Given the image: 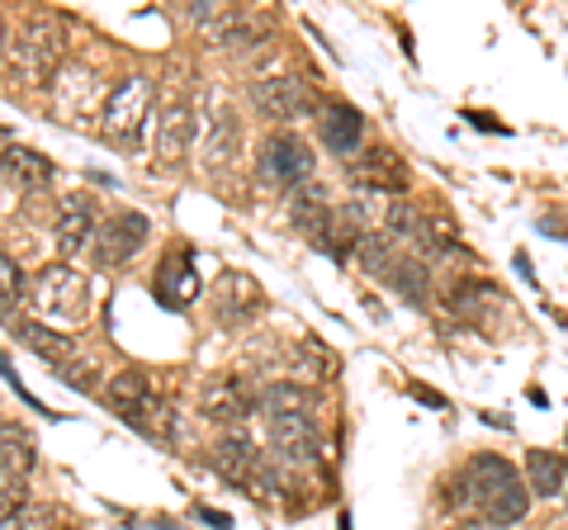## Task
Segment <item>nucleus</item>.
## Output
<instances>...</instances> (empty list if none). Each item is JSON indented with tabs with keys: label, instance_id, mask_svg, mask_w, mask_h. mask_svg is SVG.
<instances>
[{
	"label": "nucleus",
	"instance_id": "1",
	"mask_svg": "<svg viewBox=\"0 0 568 530\" xmlns=\"http://www.w3.org/2000/svg\"><path fill=\"white\" fill-rule=\"evenodd\" d=\"M459 479H465L469 502L484 511L488 526H517V521H526L530 488H526L521 473L511 469V459L493 455V450H478V455H469V465H465Z\"/></svg>",
	"mask_w": 568,
	"mask_h": 530
},
{
	"label": "nucleus",
	"instance_id": "2",
	"mask_svg": "<svg viewBox=\"0 0 568 530\" xmlns=\"http://www.w3.org/2000/svg\"><path fill=\"white\" fill-rule=\"evenodd\" d=\"M104 402L129 421L133 431L142 436H152V440H175V402L156 388L148 375H119L104 384Z\"/></svg>",
	"mask_w": 568,
	"mask_h": 530
},
{
	"label": "nucleus",
	"instance_id": "3",
	"mask_svg": "<svg viewBox=\"0 0 568 530\" xmlns=\"http://www.w3.org/2000/svg\"><path fill=\"white\" fill-rule=\"evenodd\" d=\"M62 58H67V33L58 20L48 14H33V20L20 29V39L10 43V77L20 85H48L52 77L62 72Z\"/></svg>",
	"mask_w": 568,
	"mask_h": 530
},
{
	"label": "nucleus",
	"instance_id": "4",
	"mask_svg": "<svg viewBox=\"0 0 568 530\" xmlns=\"http://www.w3.org/2000/svg\"><path fill=\"white\" fill-rule=\"evenodd\" d=\"M152 119V77H123L100 110V129L114 147L133 152L142 143V129Z\"/></svg>",
	"mask_w": 568,
	"mask_h": 530
},
{
	"label": "nucleus",
	"instance_id": "5",
	"mask_svg": "<svg viewBox=\"0 0 568 530\" xmlns=\"http://www.w3.org/2000/svg\"><path fill=\"white\" fill-rule=\"evenodd\" d=\"M14 337H20L33 350V356H43L52 369H58V375H67L71 388H81V394H95L100 375H95V365L77 350V342H71V337H62V332H52L43 323H14Z\"/></svg>",
	"mask_w": 568,
	"mask_h": 530
},
{
	"label": "nucleus",
	"instance_id": "6",
	"mask_svg": "<svg viewBox=\"0 0 568 530\" xmlns=\"http://www.w3.org/2000/svg\"><path fill=\"white\" fill-rule=\"evenodd\" d=\"M33 308L52 323H81L85 308H91V289H85V275L71 271V265H48L33 279Z\"/></svg>",
	"mask_w": 568,
	"mask_h": 530
},
{
	"label": "nucleus",
	"instance_id": "7",
	"mask_svg": "<svg viewBox=\"0 0 568 530\" xmlns=\"http://www.w3.org/2000/svg\"><path fill=\"white\" fill-rule=\"evenodd\" d=\"M148 233H152V223L142 218V214H114V218H100V233L91 242V252H95V265H104V271H119V265H129L142 246H148Z\"/></svg>",
	"mask_w": 568,
	"mask_h": 530
},
{
	"label": "nucleus",
	"instance_id": "8",
	"mask_svg": "<svg viewBox=\"0 0 568 530\" xmlns=\"http://www.w3.org/2000/svg\"><path fill=\"white\" fill-rule=\"evenodd\" d=\"M261 171H265V181H275L280 190H298V185H308V175H313V152L304 137L271 133L261 143Z\"/></svg>",
	"mask_w": 568,
	"mask_h": 530
},
{
	"label": "nucleus",
	"instance_id": "9",
	"mask_svg": "<svg viewBox=\"0 0 568 530\" xmlns=\"http://www.w3.org/2000/svg\"><path fill=\"white\" fill-rule=\"evenodd\" d=\"M261 308H265V298H261V285L252 275H242V271H223L219 275V285H213V317H219L223 327L256 323Z\"/></svg>",
	"mask_w": 568,
	"mask_h": 530
},
{
	"label": "nucleus",
	"instance_id": "10",
	"mask_svg": "<svg viewBox=\"0 0 568 530\" xmlns=\"http://www.w3.org/2000/svg\"><path fill=\"white\" fill-rule=\"evenodd\" d=\"M252 104L265 119H280V123H294V119H308L317 104L313 91L298 77H275V81H256L252 85Z\"/></svg>",
	"mask_w": 568,
	"mask_h": 530
},
{
	"label": "nucleus",
	"instance_id": "11",
	"mask_svg": "<svg viewBox=\"0 0 568 530\" xmlns=\"http://www.w3.org/2000/svg\"><path fill=\"white\" fill-rule=\"evenodd\" d=\"M100 233V218H95V204L85 194H67L58 204V223H52V242H58L62 256H81L91 252V242Z\"/></svg>",
	"mask_w": 568,
	"mask_h": 530
},
{
	"label": "nucleus",
	"instance_id": "12",
	"mask_svg": "<svg viewBox=\"0 0 568 530\" xmlns=\"http://www.w3.org/2000/svg\"><path fill=\"white\" fill-rule=\"evenodd\" d=\"M190 137H194V114L185 100H171L162 114H156V133H152V147H156V162L162 166H181L185 152H190Z\"/></svg>",
	"mask_w": 568,
	"mask_h": 530
},
{
	"label": "nucleus",
	"instance_id": "13",
	"mask_svg": "<svg viewBox=\"0 0 568 530\" xmlns=\"http://www.w3.org/2000/svg\"><path fill=\"white\" fill-rule=\"evenodd\" d=\"M317 123H323V147L327 152H336V156H355V152H361V143H365V114L355 110V104L332 100V104H323Z\"/></svg>",
	"mask_w": 568,
	"mask_h": 530
},
{
	"label": "nucleus",
	"instance_id": "14",
	"mask_svg": "<svg viewBox=\"0 0 568 530\" xmlns=\"http://www.w3.org/2000/svg\"><path fill=\"white\" fill-rule=\"evenodd\" d=\"M237 156H242V119L227 110V104H219L213 119L204 123V166L209 171H227Z\"/></svg>",
	"mask_w": 568,
	"mask_h": 530
},
{
	"label": "nucleus",
	"instance_id": "15",
	"mask_svg": "<svg viewBox=\"0 0 568 530\" xmlns=\"http://www.w3.org/2000/svg\"><path fill=\"white\" fill-rule=\"evenodd\" d=\"M261 465H265L261 450H256L242 431H227L219 446H213V469H219L227 483H237V488H252V479L261 473Z\"/></svg>",
	"mask_w": 568,
	"mask_h": 530
},
{
	"label": "nucleus",
	"instance_id": "16",
	"mask_svg": "<svg viewBox=\"0 0 568 530\" xmlns=\"http://www.w3.org/2000/svg\"><path fill=\"white\" fill-rule=\"evenodd\" d=\"M256 402L246 398V388L237 379H209L200 388V412L209 421H219V427H237V421H246V412H252Z\"/></svg>",
	"mask_w": 568,
	"mask_h": 530
},
{
	"label": "nucleus",
	"instance_id": "17",
	"mask_svg": "<svg viewBox=\"0 0 568 530\" xmlns=\"http://www.w3.org/2000/svg\"><path fill=\"white\" fill-rule=\"evenodd\" d=\"M156 294H162L171 308H185L200 298V271H194L190 252H175L162 261V271H156Z\"/></svg>",
	"mask_w": 568,
	"mask_h": 530
},
{
	"label": "nucleus",
	"instance_id": "18",
	"mask_svg": "<svg viewBox=\"0 0 568 530\" xmlns=\"http://www.w3.org/2000/svg\"><path fill=\"white\" fill-rule=\"evenodd\" d=\"M346 175L361 190H384V194H398L403 190V162L388 147H375V152H365L361 162H351Z\"/></svg>",
	"mask_w": 568,
	"mask_h": 530
},
{
	"label": "nucleus",
	"instance_id": "19",
	"mask_svg": "<svg viewBox=\"0 0 568 530\" xmlns=\"http://www.w3.org/2000/svg\"><path fill=\"white\" fill-rule=\"evenodd\" d=\"M526 488L530 498H564L568 492V459L555 450H530L526 455Z\"/></svg>",
	"mask_w": 568,
	"mask_h": 530
},
{
	"label": "nucleus",
	"instance_id": "20",
	"mask_svg": "<svg viewBox=\"0 0 568 530\" xmlns=\"http://www.w3.org/2000/svg\"><path fill=\"white\" fill-rule=\"evenodd\" d=\"M290 223L298 227V233H308L313 242L327 233V218H332V204H327V190H317V185H298L290 190Z\"/></svg>",
	"mask_w": 568,
	"mask_h": 530
},
{
	"label": "nucleus",
	"instance_id": "21",
	"mask_svg": "<svg viewBox=\"0 0 568 530\" xmlns=\"http://www.w3.org/2000/svg\"><path fill=\"white\" fill-rule=\"evenodd\" d=\"M355 265H361L365 275H375V279H388L398 271V237H388V233H365L361 242H355Z\"/></svg>",
	"mask_w": 568,
	"mask_h": 530
},
{
	"label": "nucleus",
	"instance_id": "22",
	"mask_svg": "<svg viewBox=\"0 0 568 530\" xmlns=\"http://www.w3.org/2000/svg\"><path fill=\"white\" fill-rule=\"evenodd\" d=\"M256 412H261V417L313 412V394H308L304 384H290V379H280V384H265V388H261V398H256Z\"/></svg>",
	"mask_w": 568,
	"mask_h": 530
},
{
	"label": "nucleus",
	"instance_id": "23",
	"mask_svg": "<svg viewBox=\"0 0 568 530\" xmlns=\"http://www.w3.org/2000/svg\"><path fill=\"white\" fill-rule=\"evenodd\" d=\"M0 171H6L10 181H20L24 190H48V185H52L48 156H39L33 147H10L6 156H0Z\"/></svg>",
	"mask_w": 568,
	"mask_h": 530
},
{
	"label": "nucleus",
	"instance_id": "24",
	"mask_svg": "<svg viewBox=\"0 0 568 530\" xmlns=\"http://www.w3.org/2000/svg\"><path fill=\"white\" fill-rule=\"evenodd\" d=\"M52 81H58V85H52V91H58V95H77V100H71L67 104V119H85V114H91L95 110V95H100V85H95V77L91 72H81V67H71V72H58V77H52Z\"/></svg>",
	"mask_w": 568,
	"mask_h": 530
},
{
	"label": "nucleus",
	"instance_id": "25",
	"mask_svg": "<svg viewBox=\"0 0 568 530\" xmlns=\"http://www.w3.org/2000/svg\"><path fill=\"white\" fill-rule=\"evenodd\" d=\"M0 465L14 473L33 469V436L24 427H14V421H0Z\"/></svg>",
	"mask_w": 568,
	"mask_h": 530
},
{
	"label": "nucleus",
	"instance_id": "26",
	"mask_svg": "<svg viewBox=\"0 0 568 530\" xmlns=\"http://www.w3.org/2000/svg\"><path fill=\"white\" fill-rule=\"evenodd\" d=\"M388 285H394L403 298H413V304H426V285H432V271H426V261H398V271L388 275Z\"/></svg>",
	"mask_w": 568,
	"mask_h": 530
},
{
	"label": "nucleus",
	"instance_id": "27",
	"mask_svg": "<svg viewBox=\"0 0 568 530\" xmlns=\"http://www.w3.org/2000/svg\"><path fill=\"white\" fill-rule=\"evenodd\" d=\"M10 526H14V530H67L62 511L48 507V502H24V507L10 517Z\"/></svg>",
	"mask_w": 568,
	"mask_h": 530
},
{
	"label": "nucleus",
	"instance_id": "28",
	"mask_svg": "<svg viewBox=\"0 0 568 530\" xmlns=\"http://www.w3.org/2000/svg\"><path fill=\"white\" fill-rule=\"evenodd\" d=\"M29 294L24 285V271L14 265L10 256H0V313H10V308H20V298Z\"/></svg>",
	"mask_w": 568,
	"mask_h": 530
},
{
	"label": "nucleus",
	"instance_id": "29",
	"mask_svg": "<svg viewBox=\"0 0 568 530\" xmlns=\"http://www.w3.org/2000/svg\"><path fill=\"white\" fill-rule=\"evenodd\" d=\"M413 398H422V402H426V408H436V412H440V408H446V398H440V394H426V388H413Z\"/></svg>",
	"mask_w": 568,
	"mask_h": 530
},
{
	"label": "nucleus",
	"instance_id": "30",
	"mask_svg": "<svg viewBox=\"0 0 568 530\" xmlns=\"http://www.w3.org/2000/svg\"><path fill=\"white\" fill-rule=\"evenodd\" d=\"M200 517H204L209 526H219V530H227V526H233V521H227V517H223V511H209V507H200Z\"/></svg>",
	"mask_w": 568,
	"mask_h": 530
},
{
	"label": "nucleus",
	"instance_id": "31",
	"mask_svg": "<svg viewBox=\"0 0 568 530\" xmlns=\"http://www.w3.org/2000/svg\"><path fill=\"white\" fill-rule=\"evenodd\" d=\"M517 271H521L526 285H536V271H530V256H517Z\"/></svg>",
	"mask_w": 568,
	"mask_h": 530
},
{
	"label": "nucleus",
	"instance_id": "32",
	"mask_svg": "<svg viewBox=\"0 0 568 530\" xmlns=\"http://www.w3.org/2000/svg\"><path fill=\"white\" fill-rule=\"evenodd\" d=\"M6 43H10V39H6V20H0V52H6Z\"/></svg>",
	"mask_w": 568,
	"mask_h": 530
}]
</instances>
